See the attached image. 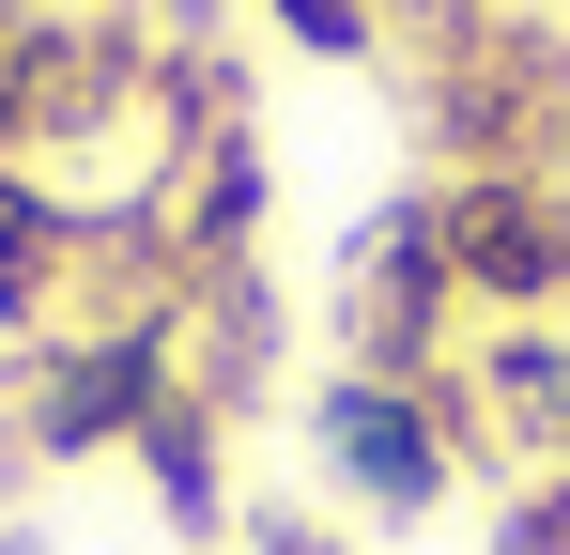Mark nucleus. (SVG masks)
<instances>
[{"label":"nucleus","mask_w":570,"mask_h":555,"mask_svg":"<svg viewBox=\"0 0 570 555\" xmlns=\"http://www.w3.org/2000/svg\"><path fill=\"white\" fill-rule=\"evenodd\" d=\"M432 247L463 278V309L556 324L570 309V185L556 171H463V185H432Z\"/></svg>","instance_id":"nucleus-1"},{"label":"nucleus","mask_w":570,"mask_h":555,"mask_svg":"<svg viewBox=\"0 0 570 555\" xmlns=\"http://www.w3.org/2000/svg\"><path fill=\"white\" fill-rule=\"evenodd\" d=\"M139 401H155V340H94V356L62 370V401H47V432H62V448H94V432H124Z\"/></svg>","instance_id":"nucleus-4"},{"label":"nucleus","mask_w":570,"mask_h":555,"mask_svg":"<svg viewBox=\"0 0 570 555\" xmlns=\"http://www.w3.org/2000/svg\"><path fill=\"white\" fill-rule=\"evenodd\" d=\"M493 555H570V463L509 494V525H493Z\"/></svg>","instance_id":"nucleus-5"},{"label":"nucleus","mask_w":570,"mask_h":555,"mask_svg":"<svg viewBox=\"0 0 570 555\" xmlns=\"http://www.w3.org/2000/svg\"><path fill=\"white\" fill-rule=\"evenodd\" d=\"M340 324H355V370H385V386H432L448 324H463V278H448V247H432V201L371 216V247H355V293H340Z\"/></svg>","instance_id":"nucleus-2"},{"label":"nucleus","mask_w":570,"mask_h":555,"mask_svg":"<svg viewBox=\"0 0 570 555\" xmlns=\"http://www.w3.org/2000/svg\"><path fill=\"white\" fill-rule=\"evenodd\" d=\"M448 448H463V432H448L432 386H385V370H340V386H324V463H340L371 509H432V494H448Z\"/></svg>","instance_id":"nucleus-3"}]
</instances>
